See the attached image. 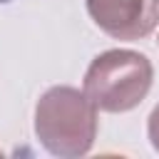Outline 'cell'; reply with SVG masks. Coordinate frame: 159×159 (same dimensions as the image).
<instances>
[{"label":"cell","mask_w":159,"mask_h":159,"mask_svg":"<svg viewBox=\"0 0 159 159\" xmlns=\"http://www.w3.org/2000/svg\"><path fill=\"white\" fill-rule=\"evenodd\" d=\"M0 2H7V0H0Z\"/></svg>","instance_id":"obj_5"},{"label":"cell","mask_w":159,"mask_h":159,"mask_svg":"<svg viewBox=\"0 0 159 159\" xmlns=\"http://www.w3.org/2000/svg\"><path fill=\"white\" fill-rule=\"evenodd\" d=\"M147 137H149L152 147L159 152V104L152 109V114H149V119H147Z\"/></svg>","instance_id":"obj_4"},{"label":"cell","mask_w":159,"mask_h":159,"mask_svg":"<svg viewBox=\"0 0 159 159\" xmlns=\"http://www.w3.org/2000/svg\"><path fill=\"white\" fill-rule=\"evenodd\" d=\"M157 2H159V0H157Z\"/></svg>","instance_id":"obj_6"},{"label":"cell","mask_w":159,"mask_h":159,"mask_svg":"<svg viewBox=\"0 0 159 159\" xmlns=\"http://www.w3.org/2000/svg\"><path fill=\"white\" fill-rule=\"evenodd\" d=\"M94 25L114 40L147 37L159 25L157 0H84Z\"/></svg>","instance_id":"obj_3"},{"label":"cell","mask_w":159,"mask_h":159,"mask_svg":"<svg viewBox=\"0 0 159 159\" xmlns=\"http://www.w3.org/2000/svg\"><path fill=\"white\" fill-rule=\"evenodd\" d=\"M154 82L147 55L134 50H104L84 72V94L102 112H129L144 102Z\"/></svg>","instance_id":"obj_2"},{"label":"cell","mask_w":159,"mask_h":159,"mask_svg":"<svg viewBox=\"0 0 159 159\" xmlns=\"http://www.w3.org/2000/svg\"><path fill=\"white\" fill-rule=\"evenodd\" d=\"M35 137L55 157H84L97 139V107L84 89L50 87L35 104Z\"/></svg>","instance_id":"obj_1"}]
</instances>
